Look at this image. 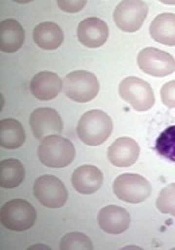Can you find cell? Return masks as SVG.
Listing matches in <instances>:
<instances>
[{
	"mask_svg": "<svg viewBox=\"0 0 175 250\" xmlns=\"http://www.w3.org/2000/svg\"><path fill=\"white\" fill-rule=\"evenodd\" d=\"M76 132L83 144L97 146L110 138L113 132V120L101 110H91L79 119Z\"/></svg>",
	"mask_w": 175,
	"mask_h": 250,
	"instance_id": "6da1fadb",
	"label": "cell"
},
{
	"mask_svg": "<svg viewBox=\"0 0 175 250\" xmlns=\"http://www.w3.org/2000/svg\"><path fill=\"white\" fill-rule=\"evenodd\" d=\"M38 160L51 168L67 167L75 160V146L70 139L60 135L47 136L38 146Z\"/></svg>",
	"mask_w": 175,
	"mask_h": 250,
	"instance_id": "7a4b0ae2",
	"label": "cell"
},
{
	"mask_svg": "<svg viewBox=\"0 0 175 250\" xmlns=\"http://www.w3.org/2000/svg\"><path fill=\"white\" fill-rule=\"evenodd\" d=\"M0 220L7 230L22 233L29 230L35 224L37 211L28 201L12 199L1 207Z\"/></svg>",
	"mask_w": 175,
	"mask_h": 250,
	"instance_id": "3957f363",
	"label": "cell"
},
{
	"mask_svg": "<svg viewBox=\"0 0 175 250\" xmlns=\"http://www.w3.org/2000/svg\"><path fill=\"white\" fill-rule=\"evenodd\" d=\"M63 92L76 103H88L99 92L98 78L88 70L70 72L63 79Z\"/></svg>",
	"mask_w": 175,
	"mask_h": 250,
	"instance_id": "277c9868",
	"label": "cell"
},
{
	"mask_svg": "<svg viewBox=\"0 0 175 250\" xmlns=\"http://www.w3.org/2000/svg\"><path fill=\"white\" fill-rule=\"evenodd\" d=\"M120 97L127 101L136 111H148L155 104L152 86L137 76H129L120 82Z\"/></svg>",
	"mask_w": 175,
	"mask_h": 250,
	"instance_id": "5b68a950",
	"label": "cell"
},
{
	"mask_svg": "<svg viewBox=\"0 0 175 250\" xmlns=\"http://www.w3.org/2000/svg\"><path fill=\"white\" fill-rule=\"evenodd\" d=\"M114 195L129 204H140L152 193L151 183L139 174H121L113 183Z\"/></svg>",
	"mask_w": 175,
	"mask_h": 250,
	"instance_id": "8992f818",
	"label": "cell"
},
{
	"mask_svg": "<svg viewBox=\"0 0 175 250\" xmlns=\"http://www.w3.org/2000/svg\"><path fill=\"white\" fill-rule=\"evenodd\" d=\"M34 196L50 209L61 208L67 201V189L63 182L54 176H41L34 183Z\"/></svg>",
	"mask_w": 175,
	"mask_h": 250,
	"instance_id": "52a82bcc",
	"label": "cell"
},
{
	"mask_svg": "<svg viewBox=\"0 0 175 250\" xmlns=\"http://www.w3.org/2000/svg\"><path fill=\"white\" fill-rule=\"evenodd\" d=\"M148 4L140 0H126L114 9V23L124 32H136L148 16Z\"/></svg>",
	"mask_w": 175,
	"mask_h": 250,
	"instance_id": "ba28073f",
	"label": "cell"
},
{
	"mask_svg": "<svg viewBox=\"0 0 175 250\" xmlns=\"http://www.w3.org/2000/svg\"><path fill=\"white\" fill-rule=\"evenodd\" d=\"M137 64L140 70L148 75L164 78L175 72V59L167 51L146 47L137 56Z\"/></svg>",
	"mask_w": 175,
	"mask_h": 250,
	"instance_id": "9c48e42d",
	"label": "cell"
},
{
	"mask_svg": "<svg viewBox=\"0 0 175 250\" xmlns=\"http://www.w3.org/2000/svg\"><path fill=\"white\" fill-rule=\"evenodd\" d=\"M29 126L37 139H44L51 135H60L63 132L61 116L53 108H37L29 117Z\"/></svg>",
	"mask_w": 175,
	"mask_h": 250,
	"instance_id": "30bf717a",
	"label": "cell"
},
{
	"mask_svg": "<svg viewBox=\"0 0 175 250\" xmlns=\"http://www.w3.org/2000/svg\"><path fill=\"white\" fill-rule=\"evenodd\" d=\"M78 40L88 48H98L108 40V25L101 18H86L78 25Z\"/></svg>",
	"mask_w": 175,
	"mask_h": 250,
	"instance_id": "8fae6325",
	"label": "cell"
},
{
	"mask_svg": "<svg viewBox=\"0 0 175 250\" xmlns=\"http://www.w3.org/2000/svg\"><path fill=\"white\" fill-rule=\"evenodd\" d=\"M140 155V146L139 144L127 136L116 139L107 152L108 161L116 167H130L133 166Z\"/></svg>",
	"mask_w": 175,
	"mask_h": 250,
	"instance_id": "7c38bea8",
	"label": "cell"
},
{
	"mask_svg": "<svg viewBox=\"0 0 175 250\" xmlns=\"http://www.w3.org/2000/svg\"><path fill=\"white\" fill-rule=\"evenodd\" d=\"M29 89L35 98L48 101L63 91V79L54 72H39L31 79Z\"/></svg>",
	"mask_w": 175,
	"mask_h": 250,
	"instance_id": "4fadbf2b",
	"label": "cell"
},
{
	"mask_svg": "<svg viewBox=\"0 0 175 250\" xmlns=\"http://www.w3.org/2000/svg\"><path fill=\"white\" fill-rule=\"evenodd\" d=\"M104 183L102 171L91 164L78 167L72 174V185L76 192L82 195H92L101 189Z\"/></svg>",
	"mask_w": 175,
	"mask_h": 250,
	"instance_id": "5bb4252c",
	"label": "cell"
},
{
	"mask_svg": "<svg viewBox=\"0 0 175 250\" xmlns=\"http://www.w3.org/2000/svg\"><path fill=\"white\" fill-rule=\"evenodd\" d=\"M98 224L108 234H121L130 226V215L118 205H107L98 214Z\"/></svg>",
	"mask_w": 175,
	"mask_h": 250,
	"instance_id": "9a60e30c",
	"label": "cell"
},
{
	"mask_svg": "<svg viewBox=\"0 0 175 250\" xmlns=\"http://www.w3.org/2000/svg\"><path fill=\"white\" fill-rule=\"evenodd\" d=\"M25 41L23 26L15 19H4L0 23V50L4 53L18 51Z\"/></svg>",
	"mask_w": 175,
	"mask_h": 250,
	"instance_id": "2e32d148",
	"label": "cell"
},
{
	"mask_svg": "<svg viewBox=\"0 0 175 250\" xmlns=\"http://www.w3.org/2000/svg\"><path fill=\"white\" fill-rule=\"evenodd\" d=\"M32 38L42 50H56L63 44L64 35L61 28L54 22H42L34 28Z\"/></svg>",
	"mask_w": 175,
	"mask_h": 250,
	"instance_id": "e0dca14e",
	"label": "cell"
},
{
	"mask_svg": "<svg viewBox=\"0 0 175 250\" xmlns=\"http://www.w3.org/2000/svg\"><path fill=\"white\" fill-rule=\"evenodd\" d=\"M151 37L159 42L170 47L175 45V13H161L158 15L151 26H149Z\"/></svg>",
	"mask_w": 175,
	"mask_h": 250,
	"instance_id": "ac0fdd59",
	"label": "cell"
},
{
	"mask_svg": "<svg viewBox=\"0 0 175 250\" xmlns=\"http://www.w3.org/2000/svg\"><path fill=\"white\" fill-rule=\"evenodd\" d=\"M26 135L23 126L15 119L0 120V146L4 149H18L25 144Z\"/></svg>",
	"mask_w": 175,
	"mask_h": 250,
	"instance_id": "d6986e66",
	"label": "cell"
},
{
	"mask_svg": "<svg viewBox=\"0 0 175 250\" xmlns=\"http://www.w3.org/2000/svg\"><path fill=\"white\" fill-rule=\"evenodd\" d=\"M25 179V167L15 158H6L0 163V186L3 189H15Z\"/></svg>",
	"mask_w": 175,
	"mask_h": 250,
	"instance_id": "ffe728a7",
	"label": "cell"
},
{
	"mask_svg": "<svg viewBox=\"0 0 175 250\" xmlns=\"http://www.w3.org/2000/svg\"><path fill=\"white\" fill-rule=\"evenodd\" d=\"M156 152L167 158L168 161L175 163V126L167 127L155 142Z\"/></svg>",
	"mask_w": 175,
	"mask_h": 250,
	"instance_id": "44dd1931",
	"label": "cell"
},
{
	"mask_svg": "<svg viewBox=\"0 0 175 250\" xmlns=\"http://www.w3.org/2000/svg\"><path fill=\"white\" fill-rule=\"evenodd\" d=\"M156 208L162 214L173 215L175 218V183L165 186L158 199H156Z\"/></svg>",
	"mask_w": 175,
	"mask_h": 250,
	"instance_id": "7402d4cb",
	"label": "cell"
},
{
	"mask_svg": "<svg viewBox=\"0 0 175 250\" xmlns=\"http://www.w3.org/2000/svg\"><path fill=\"white\" fill-rule=\"evenodd\" d=\"M61 250H91L92 242L82 233H69L60 242Z\"/></svg>",
	"mask_w": 175,
	"mask_h": 250,
	"instance_id": "603a6c76",
	"label": "cell"
},
{
	"mask_svg": "<svg viewBox=\"0 0 175 250\" xmlns=\"http://www.w3.org/2000/svg\"><path fill=\"white\" fill-rule=\"evenodd\" d=\"M161 98L165 107L175 108V81L167 82L161 89Z\"/></svg>",
	"mask_w": 175,
	"mask_h": 250,
	"instance_id": "cb8c5ba5",
	"label": "cell"
},
{
	"mask_svg": "<svg viewBox=\"0 0 175 250\" xmlns=\"http://www.w3.org/2000/svg\"><path fill=\"white\" fill-rule=\"evenodd\" d=\"M58 7L63 9L64 12H70V13H76L79 10H82L86 6L85 0H72V1H57Z\"/></svg>",
	"mask_w": 175,
	"mask_h": 250,
	"instance_id": "d4e9b609",
	"label": "cell"
},
{
	"mask_svg": "<svg viewBox=\"0 0 175 250\" xmlns=\"http://www.w3.org/2000/svg\"><path fill=\"white\" fill-rule=\"evenodd\" d=\"M34 249L50 250V246H47V245H34V246H31V248H29V250H34Z\"/></svg>",
	"mask_w": 175,
	"mask_h": 250,
	"instance_id": "484cf974",
	"label": "cell"
}]
</instances>
